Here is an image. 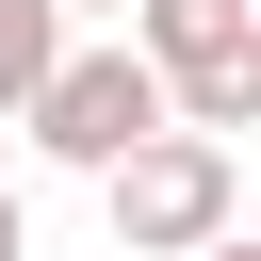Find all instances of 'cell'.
<instances>
[{"label":"cell","instance_id":"5","mask_svg":"<svg viewBox=\"0 0 261 261\" xmlns=\"http://www.w3.org/2000/svg\"><path fill=\"white\" fill-rule=\"evenodd\" d=\"M179 261H261V245H245V228H212V245H179Z\"/></svg>","mask_w":261,"mask_h":261},{"label":"cell","instance_id":"3","mask_svg":"<svg viewBox=\"0 0 261 261\" xmlns=\"http://www.w3.org/2000/svg\"><path fill=\"white\" fill-rule=\"evenodd\" d=\"M16 130H33L65 179H98L114 147H147V130H163V82H147V49H130V33H65V49H49V82L16 98Z\"/></svg>","mask_w":261,"mask_h":261},{"label":"cell","instance_id":"7","mask_svg":"<svg viewBox=\"0 0 261 261\" xmlns=\"http://www.w3.org/2000/svg\"><path fill=\"white\" fill-rule=\"evenodd\" d=\"M65 16H114V0H65Z\"/></svg>","mask_w":261,"mask_h":261},{"label":"cell","instance_id":"8","mask_svg":"<svg viewBox=\"0 0 261 261\" xmlns=\"http://www.w3.org/2000/svg\"><path fill=\"white\" fill-rule=\"evenodd\" d=\"M0 196H16V179H0Z\"/></svg>","mask_w":261,"mask_h":261},{"label":"cell","instance_id":"4","mask_svg":"<svg viewBox=\"0 0 261 261\" xmlns=\"http://www.w3.org/2000/svg\"><path fill=\"white\" fill-rule=\"evenodd\" d=\"M65 33H82L65 0H0V114H16L33 82H49V49H65Z\"/></svg>","mask_w":261,"mask_h":261},{"label":"cell","instance_id":"6","mask_svg":"<svg viewBox=\"0 0 261 261\" xmlns=\"http://www.w3.org/2000/svg\"><path fill=\"white\" fill-rule=\"evenodd\" d=\"M0 261H33V228H16V196H0Z\"/></svg>","mask_w":261,"mask_h":261},{"label":"cell","instance_id":"1","mask_svg":"<svg viewBox=\"0 0 261 261\" xmlns=\"http://www.w3.org/2000/svg\"><path fill=\"white\" fill-rule=\"evenodd\" d=\"M163 82V130H261V0H114Z\"/></svg>","mask_w":261,"mask_h":261},{"label":"cell","instance_id":"2","mask_svg":"<svg viewBox=\"0 0 261 261\" xmlns=\"http://www.w3.org/2000/svg\"><path fill=\"white\" fill-rule=\"evenodd\" d=\"M98 212H114L130 261H179V245L245 228V147H228V130H147V147L98 163Z\"/></svg>","mask_w":261,"mask_h":261}]
</instances>
